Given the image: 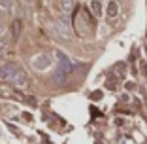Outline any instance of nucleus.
<instances>
[{
  "instance_id": "1",
  "label": "nucleus",
  "mask_w": 147,
  "mask_h": 144,
  "mask_svg": "<svg viewBox=\"0 0 147 144\" xmlns=\"http://www.w3.org/2000/svg\"><path fill=\"white\" fill-rule=\"evenodd\" d=\"M19 70L17 65H13V63H4V65H0V80H9L15 76V72Z\"/></svg>"
},
{
  "instance_id": "2",
  "label": "nucleus",
  "mask_w": 147,
  "mask_h": 144,
  "mask_svg": "<svg viewBox=\"0 0 147 144\" xmlns=\"http://www.w3.org/2000/svg\"><path fill=\"white\" fill-rule=\"evenodd\" d=\"M11 82L15 83V85H19V87H26V85H28V78H26V74L23 72L21 68L15 72V76L11 78Z\"/></svg>"
},
{
  "instance_id": "3",
  "label": "nucleus",
  "mask_w": 147,
  "mask_h": 144,
  "mask_svg": "<svg viewBox=\"0 0 147 144\" xmlns=\"http://www.w3.org/2000/svg\"><path fill=\"white\" fill-rule=\"evenodd\" d=\"M106 13H108V17L109 19H113V17H117L119 15V6H117V2H108V10H106Z\"/></svg>"
},
{
  "instance_id": "4",
  "label": "nucleus",
  "mask_w": 147,
  "mask_h": 144,
  "mask_svg": "<svg viewBox=\"0 0 147 144\" xmlns=\"http://www.w3.org/2000/svg\"><path fill=\"white\" fill-rule=\"evenodd\" d=\"M91 8H92V13H94L96 17H100V15H102V2H100V0H92V2H91Z\"/></svg>"
},
{
  "instance_id": "5",
  "label": "nucleus",
  "mask_w": 147,
  "mask_h": 144,
  "mask_svg": "<svg viewBox=\"0 0 147 144\" xmlns=\"http://www.w3.org/2000/svg\"><path fill=\"white\" fill-rule=\"evenodd\" d=\"M19 34H21V23H19V21H13V25H11V38L17 40Z\"/></svg>"
},
{
  "instance_id": "6",
  "label": "nucleus",
  "mask_w": 147,
  "mask_h": 144,
  "mask_svg": "<svg viewBox=\"0 0 147 144\" xmlns=\"http://www.w3.org/2000/svg\"><path fill=\"white\" fill-rule=\"evenodd\" d=\"M117 87H119V85H117L115 78H109L108 82H106V89H109V91H117Z\"/></svg>"
},
{
  "instance_id": "7",
  "label": "nucleus",
  "mask_w": 147,
  "mask_h": 144,
  "mask_svg": "<svg viewBox=\"0 0 147 144\" xmlns=\"http://www.w3.org/2000/svg\"><path fill=\"white\" fill-rule=\"evenodd\" d=\"M6 48H8V38H6V36H2V38H0V53L4 51Z\"/></svg>"
},
{
  "instance_id": "8",
  "label": "nucleus",
  "mask_w": 147,
  "mask_h": 144,
  "mask_svg": "<svg viewBox=\"0 0 147 144\" xmlns=\"http://www.w3.org/2000/svg\"><path fill=\"white\" fill-rule=\"evenodd\" d=\"M140 68H142V74L147 78V63H142V65H140Z\"/></svg>"
},
{
  "instance_id": "9",
  "label": "nucleus",
  "mask_w": 147,
  "mask_h": 144,
  "mask_svg": "<svg viewBox=\"0 0 147 144\" xmlns=\"http://www.w3.org/2000/svg\"><path fill=\"white\" fill-rule=\"evenodd\" d=\"M62 4H64V10H70L72 8V0H62Z\"/></svg>"
},
{
  "instance_id": "10",
  "label": "nucleus",
  "mask_w": 147,
  "mask_h": 144,
  "mask_svg": "<svg viewBox=\"0 0 147 144\" xmlns=\"http://www.w3.org/2000/svg\"><path fill=\"white\" fill-rule=\"evenodd\" d=\"M100 99H102V93H92V100H100Z\"/></svg>"
},
{
  "instance_id": "11",
  "label": "nucleus",
  "mask_w": 147,
  "mask_h": 144,
  "mask_svg": "<svg viewBox=\"0 0 147 144\" xmlns=\"http://www.w3.org/2000/svg\"><path fill=\"white\" fill-rule=\"evenodd\" d=\"M132 87H134V83H132V82H126L125 83V89H132Z\"/></svg>"
}]
</instances>
